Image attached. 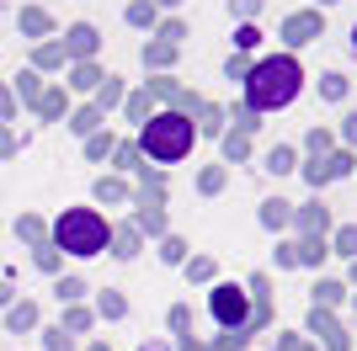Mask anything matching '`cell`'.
<instances>
[{"mask_svg":"<svg viewBox=\"0 0 357 351\" xmlns=\"http://www.w3.org/2000/svg\"><path fill=\"white\" fill-rule=\"evenodd\" d=\"M48 351H70V336H64V330H48Z\"/></svg>","mask_w":357,"mask_h":351,"instance_id":"d590c367","label":"cell"},{"mask_svg":"<svg viewBox=\"0 0 357 351\" xmlns=\"http://www.w3.org/2000/svg\"><path fill=\"white\" fill-rule=\"evenodd\" d=\"M0 117H11V96L6 91H0Z\"/></svg>","mask_w":357,"mask_h":351,"instance_id":"f35d334b","label":"cell"},{"mask_svg":"<svg viewBox=\"0 0 357 351\" xmlns=\"http://www.w3.org/2000/svg\"><path fill=\"white\" fill-rule=\"evenodd\" d=\"M310 149H314V160H320V155L331 149V133H320V128H314V133H310Z\"/></svg>","mask_w":357,"mask_h":351,"instance_id":"1f68e13d","label":"cell"},{"mask_svg":"<svg viewBox=\"0 0 357 351\" xmlns=\"http://www.w3.org/2000/svg\"><path fill=\"white\" fill-rule=\"evenodd\" d=\"M160 6H176V0H160Z\"/></svg>","mask_w":357,"mask_h":351,"instance_id":"b9f144b4","label":"cell"},{"mask_svg":"<svg viewBox=\"0 0 357 351\" xmlns=\"http://www.w3.org/2000/svg\"><path fill=\"white\" fill-rule=\"evenodd\" d=\"M213 320L240 336V330H245V292L240 288H213Z\"/></svg>","mask_w":357,"mask_h":351,"instance_id":"277c9868","label":"cell"},{"mask_svg":"<svg viewBox=\"0 0 357 351\" xmlns=\"http://www.w3.org/2000/svg\"><path fill=\"white\" fill-rule=\"evenodd\" d=\"M96 123H102V107H80V112L70 117V128H75V133H96Z\"/></svg>","mask_w":357,"mask_h":351,"instance_id":"30bf717a","label":"cell"},{"mask_svg":"<svg viewBox=\"0 0 357 351\" xmlns=\"http://www.w3.org/2000/svg\"><path fill=\"white\" fill-rule=\"evenodd\" d=\"M112 229L96 208H70L59 224H54V250H70V256H102Z\"/></svg>","mask_w":357,"mask_h":351,"instance_id":"7a4b0ae2","label":"cell"},{"mask_svg":"<svg viewBox=\"0 0 357 351\" xmlns=\"http://www.w3.org/2000/svg\"><path fill=\"white\" fill-rule=\"evenodd\" d=\"M320 27H326L320 11H298V16H288V22H283V38L298 48V43H310V38H320Z\"/></svg>","mask_w":357,"mask_h":351,"instance_id":"5b68a950","label":"cell"},{"mask_svg":"<svg viewBox=\"0 0 357 351\" xmlns=\"http://www.w3.org/2000/svg\"><path fill=\"white\" fill-rule=\"evenodd\" d=\"M91 48H96V27H86V22H80V27H70V38H64V54H80V58H86Z\"/></svg>","mask_w":357,"mask_h":351,"instance_id":"52a82bcc","label":"cell"},{"mask_svg":"<svg viewBox=\"0 0 357 351\" xmlns=\"http://www.w3.org/2000/svg\"><path fill=\"white\" fill-rule=\"evenodd\" d=\"M267 171H272V176L294 171V149H283V144H278V149H272V155H267Z\"/></svg>","mask_w":357,"mask_h":351,"instance_id":"2e32d148","label":"cell"},{"mask_svg":"<svg viewBox=\"0 0 357 351\" xmlns=\"http://www.w3.org/2000/svg\"><path fill=\"white\" fill-rule=\"evenodd\" d=\"M96 102H102V107H112V102H118V80H112V75H107V86L96 91Z\"/></svg>","mask_w":357,"mask_h":351,"instance_id":"4dcf8cb0","label":"cell"},{"mask_svg":"<svg viewBox=\"0 0 357 351\" xmlns=\"http://www.w3.org/2000/svg\"><path fill=\"white\" fill-rule=\"evenodd\" d=\"M32 325H38V309H32V304L6 309V330H16V336H22V330H32Z\"/></svg>","mask_w":357,"mask_h":351,"instance_id":"ba28073f","label":"cell"},{"mask_svg":"<svg viewBox=\"0 0 357 351\" xmlns=\"http://www.w3.org/2000/svg\"><path fill=\"white\" fill-rule=\"evenodd\" d=\"M261 224H267V229L288 224V203H267V208H261Z\"/></svg>","mask_w":357,"mask_h":351,"instance_id":"d6986e66","label":"cell"},{"mask_svg":"<svg viewBox=\"0 0 357 351\" xmlns=\"http://www.w3.org/2000/svg\"><path fill=\"white\" fill-rule=\"evenodd\" d=\"M102 314H107V320H123V314H128V298L107 288V292H102Z\"/></svg>","mask_w":357,"mask_h":351,"instance_id":"4fadbf2b","label":"cell"},{"mask_svg":"<svg viewBox=\"0 0 357 351\" xmlns=\"http://www.w3.org/2000/svg\"><path fill=\"white\" fill-rule=\"evenodd\" d=\"M347 139H352V144H357V112L347 117Z\"/></svg>","mask_w":357,"mask_h":351,"instance_id":"8d00e7d4","label":"cell"},{"mask_svg":"<svg viewBox=\"0 0 357 351\" xmlns=\"http://www.w3.org/2000/svg\"><path fill=\"white\" fill-rule=\"evenodd\" d=\"M112 256H123V261L139 256V234L134 229H118V234H112Z\"/></svg>","mask_w":357,"mask_h":351,"instance_id":"8fae6325","label":"cell"},{"mask_svg":"<svg viewBox=\"0 0 357 351\" xmlns=\"http://www.w3.org/2000/svg\"><path fill=\"white\" fill-rule=\"evenodd\" d=\"M32 261L43 266V272H54V266H59V250H54V245H38V250H32Z\"/></svg>","mask_w":357,"mask_h":351,"instance_id":"603a6c76","label":"cell"},{"mask_svg":"<svg viewBox=\"0 0 357 351\" xmlns=\"http://www.w3.org/2000/svg\"><path fill=\"white\" fill-rule=\"evenodd\" d=\"M181 351H197V346H192V336H187V341H181Z\"/></svg>","mask_w":357,"mask_h":351,"instance_id":"60d3db41","label":"cell"},{"mask_svg":"<svg viewBox=\"0 0 357 351\" xmlns=\"http://www.w3.org/2000/svg\"><path fill=\"white\" fill-rule=\"evenodd\" d=\"M304 229H314V234L326 229V208H304Z\"/></svg>","mask_w":357,"mask_h":351,"instance_id":"f546056e","label":"cell"},{"mask_svg":"<svg viewBox=\"0 0 357 351\" xmlns=\"http://www.w3.org/2000/svg\"><path fill=\"white\" fill-rule=\"evenodd\" d=\"M22 32H27V38H43V32H54V22H48V11H38V6H27V11H22Z\"/></svg>","mask_w":357,"mask_h":351,"instance_id":"9c48e42d","label":"cell"},{"mask_svg":"<svg viewBox=\"0 0 357 351\" xmlns=\"http://www.w3.org/2000/svg\"><path fill=\"white\" fill-rule=\"evenodd\" d=\"M310 330H314V336H326L331 351H347V336L336 330V320H331V314H320V309H314V314H310Z\"/></svg>","mask_w":357,"mask_h":351,"instance_id":"8992f818","label":"cell"},{"mask_svg":"<svg viewBox=\"0 0 357 351\" xmlns=\"http://www.w3.org/2000/svg\"><path fill=\"white\" fill-rule=\"evenodd\" d=\"M16 234H22V240H32V245H43V219H32V213H27V219L16 224Z\"/></svg>","mask_w":357,"mask_h":351,"instance_id":"ac0fdd59","label":"cell"},{"mask_svg":"<svg viewBox=\"0 0 357 351\" xmlns=\"http://www.w3.org/2000/svg\"><path fill=\"white\" fill-rule=\"evenodd\" d=\"M352 277H357V272H352Z\"/></svg>","mask_w":357,"mask_h":351,"instance_id":"7bdbcfd3","label":"cell"},{"mask_svg":"<svg viewBox=\"0 0 357 351\" xmlns=\"http://www.w3.org/2000/svg\"><path fill=\"white\" fill-rule=\"evenodd\" d=\"M235 43H240V48H256V43H261V32H256V27H240Z\"/></svg>","mask_w":357,"mask_h":351,"instance_id":"d6a6232c","label":"cell"},{"mask_svg":"<svg viewBox=\"0 0 357 351\" xmlns=\"http://www.w3.org/2000/svg\"><path fill=\"white\" fill-rule=\"evenodd\" d=\"M224 155H229V160H240V155H245V133H229V139H224Z\"/></svg>","mask_w":357,"mask_h":351,"instance_id":"f1b7e54d","label":"cell"},{"mask_svg":"<svg viewBox=\"0 0 357 351\" xmlns=\"http://www.w3.org/2000/svg\"><path fill=\"white\" fill-rule=\"evenodd\" d=\"M32 107H38L43 117H59V112H64V91H43V96H38Z\"/></svg>","mask_w":357,"mask_h":351,"instance_id":"5bb4252c","label":"cell"},{"mask_svg":"<svg viewBox=\"0 0 357 351\" xmlns=\"http://www.w3.org/2000/svg\"><path fill=\"white\" fill-rule=\"evenodd\" d=\"M139 229L160 234V229H165V213H160V208H149V203H144V208H139Z\"/></svg>","mask_w":357,"mask_h":351,"instance_id":"e0dca14e","label":"cell"},{"mask_svg":"<svg viewBox=\"0 0 357 351\" xmlns=\"http://www.w3.org/2000/svg\"><path fill=\"white\" fill-rule=\"evenodd\" d=\"M219 351H240V341H224V346H219Z\"/></svg>","mask_w":357,"mask_h":351,"instance_id":"ab89813d","label":"cell"},{"mask_svg":"<svg viewBox=\"0 0 357 351\" xmlns=\"http://www.w3.org/2000/svg\"><path fill=\"white\" fill-rule=\"evenodd\" d=\"M107 149H112V133H107V139H102V133H91V144H86V155H91V160H102Z\"/></svg>","mask_w":357,"mask_h":351,"instance_id":"484cf974","label":"cell"},{"mask_svg":"<svg viewBox=\"0 0 357 351\" xmlns=\"http://www.w3.org/2000/svg\"><path fill=\"white\" fill-rule=\"evenodd\" d=\"M326 6H331V0H326Z\"/></svg>","mask_w":357,"mask_h":351,"instance_id":"ee69618b","label":"cell"},{"mask_svg":"<svg viewBox=\"0 0 357 351\" xmlns=\"http://www.w3.org/2000/svg\"><path fill=\"white\" fill-rule=\"evenodd\" d=\"M128 22H134V27L155 22V6H149V0H134V6H128Z\"/></svg>","mask_w":357,"mask_h":351,"instance_id":"44dd1931","label":"cell"},{"mask_svg":"<svg viewBox=\"0 0 357 351\" xmlns=\"http://www.w3.org/2000/svg\"><path fill=\"white\" fill-rule=\"evenodd\" d=\"M224 187V171H219V165H213V171H203V192H219Z\"/></svg>","mask_w":357,"mask_h":351,"instance_id":"836d02e7","label":"cell"},{"mask_svg":"<svg viewBox=\"0 0 357 351\" xmlns=\"http://www.w3.org/2000/svg\"><path fill=\"white\" fill-rule=\"evenodd\" d=\"M314 292H320V304H336V298H342V288H336V282H320Z\"/></svg>","mask_w":357,"mask_h":351,"instance_id":"e575fe53","label":"cell"},{"mask_svg":"<svg viewBox=\"0 0 357 351\" xmlns=\"http://www.w3.org/2000/svg\"><path fill=\"white\" fill-rule=\"evenodd\" d=\"M86 325H91V314H86V309H70V314H64V330H70V336H80Z\"/></svg>","mask_w":357,"mask_h":351,"instance_id":"cb8c5ba5","label":"cell"},{"mask_svg":"<svg viewBox=\"0 0 357 351\" xmlns=\"http://www.w3.org/2000/svg\"><path fill=\"white\" fill-rule=\"evenodd\" d=\"M16 96H22V102H38V96H43V86H38V75H32V70L16 75Z\"/></svg>","mask_w":357,"mask_h":351,"instance_id":"7c38bea8","label":"cell"},{"mask_svg":"<svg viewBox=\"0 0 357 351\" xmlns=\"http://www.w3.org/2000/svg\"><path fill=\"white\" fill-rule=\"evenodd\" d=\"M304 86V70H298L294 58H261L251 75H245V107L251 112H278L288 107Z\"/></svg>","mask_w":357,"mask_h":351,"instance_id":"6da1fadb","label":"cell"},{"mask_svg":"<svg viewBox=\"0 0 357 351\" xmlns=\"http://www.w3.org/2000/svg\"><path fill=\"white\" fill-rule=\"evenodd\" d=\"M11 304V282H0V309Z\"/></svg>","mask_w":357,"mask_h":351,"instance_id":"74e56055","label":"cell"},{"mask_svg":"<svg viewBox=\"0 0 357 351\" xmlns=\"http://www.w3.org/2000/svg\"><path fill=\"white\" fill-rule=\"evenodd\" d=\"M96 197H102V203H123L128 192H123V181H96Z\"/></svg>","mask_w":357,"mask_h":351,"instance_id":"ffe728a7","label":"cell"},{"mask_svg":"<svg viewBox=\"0 0 357 351\" xmlns=\"http://www.w3.org/2000/svg\"><path fill=\"white\" fill-rule=\"evenodd\" d=\"M80 292H86V282H80V277H64V282H59V298H64V304H75Z\"/></svg>","mask_w":357,"mask_h":351,"instance_id":"d4e9b609","label":"cell"},{"mask_svg":"<svg viewBox=\"0 0 357 351\" xmlns=\"http://www.w3.org/2000/svg\"><path fill=\"white\" fill-rule=\"evenodd\" d=\"M320 91H326L331 102H342V96H347V80H342V75H326V86H320Z\"/></svg>","mask_w":357,"mask_h":351,"instance_id":"4316f807","label":"cell"},{"mask_svg":"<svg viewBox=\"0 0 357 351\" xmlns=\"http://www.w3.org/2000/svg\"><path fill=\"white\" fill-rule=\"evenodd\" d=\"M70 86H75V91H91V86H102V70H96V64H80Z\"/></svg>","mask_w":357,"mask_h":351,"instance_id":"9a60e30c","label":"cell"},{"mask_svg":"<svg viewBox=\"0 0 357 351\" xmlns=\"http://www.w3.org/2000/svg\"><path fill=\"white\" fill-rule=\"evenodd\" d=\"M38 64H43V70H54V64H64V48H59V43H43V48H38Z\"/></svg>","mask_w":357,"mask_h":351,"instance_id":"7402d4cb","label":"cell"},{"mask_svg":"<svg viewBox=\"0 0 357 351\" xmlns=\"http://www.w3.org/2000/svg\"><path fill=\"white\" fill-rule=\"evenodd\" d=\"M336 250H342V256H357V229H342V234H336Z\"/></svg>","mask_w":357,"mask_h":351,"instance_id":"83f0119b","label":"cell"},{"mask_svg":"<svg viewBox=\"0 0 357 351\" xmlns=\"http://www.w3.org/2000/svg\"><path fill=\"white\" fill-rule=\"evenodd\" d=\"M139 144H144L149 160H160V165L181 160V155L192 149V117H187V112H160V117H149L144 133H139Z\"/></svg>","mask_w":357,"mask_h":351,"instance_id":"3957f363","label":"cell"}]
</instances>
